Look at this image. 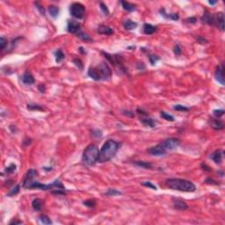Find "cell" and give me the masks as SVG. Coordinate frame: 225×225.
Segmentation results:
<instances>
[{"label":"cell","instance_id":"f6af8a7d","mask_svg":"<svg viewBox=\"0 0 225 225\" xmlns=\"http://www.w3.org/2000/svg\"><path fill=\"white\" fill-rule=\"evenodd\" d=\"M34 5H35L36 8L40 11V12L41 13V15H45V10H44L43 6H41L38 2H35V3H34Z\"/></svg>","mask_w":225,"mask_h":225},{"label":"cell","instance_id":"8d00e7d4","mask_svg":"<svg viewBox=\"0 0 225 225\" xmlns=\"http://www.w3.org/2000/svg\"><path fill=\"white\" fill-rule=\"evenodd\" d=\"M159 59H160L159 56H158L156 55H149V63H151V65H155Z\"/></svg>","mask_w":225,"mask_h":225},{"label":"cell","instance_id":"74e56055","mask_svg":"<svg viewBox=\"0 0 225 225\" xmlns=\"http://www.w3.org/2000/svg\"><path fill=\"white\" fill-rule=\"evenodd\" d=\"M7 40L5 38V37H1L0 38V48H1V50L3 51V50H5L6 49V47H7Z\"/></svg>","mask_w":225,"mask_h":225},{"label":"cell","instance_id":"52a82bcc","mask_svg":"<svg viewBox=\"0 0 225 225\" xmlns=\"http://www.w3.org/2000/svg\"><path fill=\"white\" fill-rule=\"evenodd\" d=\"M180 143V141L178 138H174V137L167 138V139H165V140H164L160 142V144L166 151V152L172 151H174V149H176L179 147Z\"/></svg>","mask_w":225,"mask_h":225},{"label":"cell","instance_id":"f35d334b","mask_svg":"<svg viewBox=\"0 0 225 225\" xmlns=\"http://www.w3.org/2000/svg\"><path fill=\"white\" fill-rule=\"evenodd\" d=\"M213 114L215 118H218L220 119L223 114H224V110L222 109H216V110H214L213 111Z\"/></svg>","mask_w":225,"mask_h":225},{"label":"cell","instance_id":"603a6c76","mask_svg":"<svg viewBox=\"0 0 225 225\" xmlns=\"http://www.w3.org/2000/svg\"><path fill=\"white\" fill-rule=\"evenodd\" d=\"M121 6L123 7V9L127 12H134L136 9V6L134 4H131L129 2H126V1H121Z\"/></svg>","mask_w":225,"mask_h":225},{"label":"cell","instance_id":"11a10c76","mask_svg":"<svg viewBox=\"0 0 225 225\" xmlns=\"http://www.w3.org/2000/svg\"><path fill=\"white\" fill-rule=\"evenodd\" d=\"M208 3H209L210 5H215V4L217 3V1H208Z\"/></svg>","mask_w":225,"mask_h":225},{"label":"cell","instance_id":"7a4b0ae2","mask_svg":"<svg viewBox=\"0 0 225 225\" xmlns=\"http://www.w3.org/2000/svg\"><path fill=\"white\" fill-rule=\"evenodd\" d=\"M88 76L95 81L107 80L112 77V69L107 63H100L97 66L89 68Z\"/></svg>","mask_w":225,"mask_h":225},{"label":"cell","instance_id":"f546056e","mask_svg":"<svg viewBox=\"0 0 225 225\" xmlns=\"http://www.w3.org/2000/svg\"><path fill=\"white\" fill-rule=\"evenodd\" d=\"M28 109L32 110V111H34V110H36V111H43L44 110L43 107L41 106V105H38V104H28Z\"/></svg>","mask_w":225,"mask_h":225},{"label":"cell","instance_id":"1f68e13d","mask_svg":"<svg viewBox=\"0 0 225 225\" xmlns=\"http://www.w3.org/2000/svg\"><path fill=\"white\" fill-rule=\"evenodd\" d=\"M160 116L164 119V120H167V121H174V117L171 115V114H167V113H165V112H164V111H162V112H160Z\"/></svg>","mask_w":225,"mask_h":225},{"label":"cell","instance_id":"816d5d0a","mask_svg":"<svg viewBox=\"0 0 225 225\" xmlns=\"http://www.w3.org/2000/svg\"><path fill=\"white\" fill-rule=\"evenodd\" d=\"M202 167L203 168V170H205V171H211L212 170H211V168L210 167H208L207 164H202Z\"/></svg>","mask_w":225,"mask_h":225},{"label":"cell","instance_id":"8fae6325","mask_svg":"<svg viewBox=\"0 0 225 225\" xmlns=\"http://www.w3.org/2000/svg\"><path fill=\"white\" fill-rule=\"evenodd\" d=\"M67 31L70 34H77L81 31V24L76 20H69L67 24Z\"/></svg>","mask_w":225,"mask_h":225},{"label":"cell","instance_id":"836d02e7","mask_svg":"<svg viewBox=\"0 0 225 225\" xmlns=\"http://www.w3.org/2000/svg\"><path fill=\"white\" fill-rule=\"evenodd\" d=\"M19 190H20V186H19V185H16V186H14V187H13L12 190H10V192L7 193V195H8V196L16 195L17 193H19Z\"/></svg>","mask_w":225,"mask_h":225},{"label":"cell","instance_id":"ac0fdd59","mask_svg":"<svg viewBox=\"0 0 225 225\" xmlns=\"http://www.w3.org/2000/svg\"><path fill=\"white\" fill-rule=\"evenodd\" d=\"M97 32L100 34H106V35H111L114 34L113 28H111L108 26H106V25H99L98 27Z\"/></svg>","mask_w":225,"mask_h":225},{"label":"cell","instance_id":"60d3db41","mask_svg":"<svg viewBox=\"0 0 225 225\" xmlns=\"http://www.w3.org/2000/svg\"><path fill=\"white\" fill-rule=\"evenodd\" d=\"M173 52H174L175 56H180L182 54V49H181V47L179 44L175 45V47L173 48Z\"/></svg>","mask_w":225,"mask_h":225},{"label":"cell","instance_id":"cb8c5ba5","mask_svg":"<svg viewBox=\"0 0 225 225\" xmlns=\"http://www.w3.org/2000/svg\"><path fill=\"white\" fill-rule=\"evenodd\" d=\"M42 205H43L42 200H41L39 198L34 199V201H33V202H32V207H33V208L35 211H41V208H42Z\"/></svg>","mask_w":225,"mask_h":225},{"label":"cell","instance_id":"9c48e42d","mask_svg":"<svg viewBox=\"0 0 225 225\" xmlns=\"http://www.w3.org/2000/svg\"><path fill=\"white\" fill-rule=\"evenodd\" d=\"M213 25L221 31H224V14L222 12H219L213 15Z\"/></svg>","mask_w":225,"mask_h":225},{"label":"cell","instance_id":"30bf717a","mask_svg":"<svg viewBox=\"0 0 225 225\" xmlns=\"http://www.w3.org/2000/svg\"><path fill=\"white\" fill-rule=\"evenodd\" d=\"M148 153L151 156H155V157H161V156H164L167 152L165 149L163 148V146L160 144V142L158 144H157L156 146H153L151 148H149L148 149Z\"/></svg>","mask_w":225,"mask_h":225},{"label":"cell","instance_id":"7402d4cb","mask_svg":"<svg viewBox=\"0 0 225 225\" xmlns=\"http://www.w3.org/2000/svg\"><path fill=\"white\" fill-rule=\"evenodd\" d=\"M202 20L203 23L205 24H208V25H213V15L208 12V11H205L202 17Z\"/></svg>","mask_w":225,"mask_h":225},{"label":"cell","instance_id":"484cf974","mask_svg":"<svg viewBox=\"0 0 225 225\" xmlns=\"http://www.w3.org/2000/svg\"><path fill=\"white\" fill-rule=\"evenodd\" d=\"M134 164L138 167H142L143 169H151L153 166L152 164H151L149 162H145V161H135Z\"/></svg>","mask_w":225,"mask_h":225},{"label":"cell","instance_id":"e0dca14e","mask_svg":"<svg viewBox=\"0 0 225 225\" xmlns=\"http://www.w3.org/2000/svg\"><path fill=\"white\" fill-rule=\"evenodd\" d=\"M210 126L212 129H215V130H222L224 129V125L222 123V121L221 120H219L218 118L215 119H210Z\"/></svg>","mask_w":225,"mask_h":225},{"label":"cell","instance_id":"7dc6e473","mask_svg":"<svg viewBox=\"0 0 225 225\" xmlns=\"http://www.w3.org/2000/svg\"><path fill=\"white\" fill-rule=\"evenodd\" d=\"M197 40H198V41H199L200 43H202V44H206V43H208V41H207L205 38L202 37V36H198V37H197Z\"/></svg>","mask_w":225,"mask_h":225},{"label":"cell","instance_id":"5b68a950","mask_svg":"<svg viewBox=\"0 0 225 225\" xmlns=\"http://www.w3.org/2000/svg\"><path fill=\"white\" fill-rule=\"evenodd\" d=\"M99 151L97 145L90 144L84 151L82 156V162L86 165H93L98 162Z\"/></svg>","mask_w":225,"mask_h":225},{"label":"cell","instance_id":"c3c4849f","mask_svg":"<svg viewBox=\"0 0 225 225\" xmlns=\"http://www.w3.org/2000/svg\"><path fill=\"white\" fill-rule=\"evenodd\" d=\"M21 223H23L21 221H17V220H12V221H11L10 222H9V225H16V224H21Z\"/></svg>","mask_w":225,"mask_h":225},{"label":"cell","instance_id":"f1b7e54d","mask_svg":"<svg viewBox=\"0 0 225 225\" xmlns=\"http://www.w3.org/2000/svg\"><path fill=\"white\" fill-rule=\"evenodd\" d=\"M40 222L43 224H46V225H48V224H52L53 222L51 221V219L49 218L47 215H41L40 216Z\"/></svg>","mask_w":225,"mask_h":225},{"label":"cell","instance_id":"83f0119b","mask_svg":"<svg viewBox=\"0 0 225 225\" xmlns=\"http://www.w3.org/2000/svg\"><path fill=\"white\" fill-rule=\"evenodd\" d=\"M55 56H56V63H61L63 59H64V54H63V52L61 50V49H58V50H56V53H55Z\"/></svg>","mask_w":225,"mask_h":225},{"label":"cell","instance_id":"db71d44e","mask_svg":"<svg viewBox=\"0 0 225 225\" xmlns=\"http://www.w3.org/2000/svg\"><path fill=\"white\" fill-rule=\"evenodd\" d=\"M84 49H85L84 47H79V51H80L82 54H86V51H85V50H84Z\"/></svg>","mask_w":225,"mask_h":225},{"label":"cell","instance_id":"7bdbcfd3","mask_svg":"<svg viewBox=\"0 0 225 225\" xmlns=\"http://www.w3.org/2000/svg\"><path fill=\"white\" fill-rule=\"evenodd\" d=\"M100 9H101L102 12L104 13V15H106V16L109 15V10H108L107 6L104 3H102V2L100 3Z\"/></svg>","mask_w":225,"mask_h":225},{"label":"cell","instance_id":"ba28073f","mask_svg":"<svg viewBox=\"0 0 225 225\" xmlns=\"http://www.w3.org/2000/svg\"><path fill=\"white\" fill-rule=\"evenodd\" d=\"M37 171L34 169H30L29 171H27L26 175H25L24 177V180H23V182H22V186L24 188H27L28 189L29 186L34 181L35 178L37 177Z\"/></svg>","mask_w":225,"mask_h":225},{"label":"cell","instance_id":"d6986e66","mask_svg":"<svg viewBox=\"0 0 225 225\" xmlns=\"http://www.w3.org/2000/svg\"><path fill=\"white\" fill-rule=\"evenodd\" d=\"M142 29H143V33L145 34L151 35V34H153L157 31V27L153 26V25H151V24L145 23L143 25V27H142Z\"/></svg>","mask_w":225,"mask_h":225},{"label":"cell","instance_id":"f907efd6","mask_svg":"<svg viewBox=\"0 0 225 225\" xmlns=\"http://www.w3.org/2000/svg\"><path fill=\"white\" fill-rule=\"evenodd\" d=\"M189 23H192V24H194V23H196V21H197V19H196V18H194V17H192V18H189V19H186Z\"/></svg>","mask_w":225,"mask_h":225},{"label":"cell","instance_id":"d4e9b609","mask_svg":"<svg viewBox=\"0 0 225 225\" xmlns=\"http://www.w3.org/2000/svg\"><path fill=\"white\" fill-rule=\"evenodd\" d=\"M48 12L52 18H57L60 12V9L56 6H50L48 7Z\"/></svg>","mask_w":225,"mask_h":225},{"label":"cell","instance_id":"7c38bea8","mask_svg":"<svg viewBox=\"0 0 225 225\" xmlns=\"http://www.w3.org/2000/svg\"><path fill=\"white\" fill-rule=\"evenodd\" d=\"M215 78L218 83H220L222 85H225V80H224V65L223 63H221L217 66L216 70L215 72Z\"/></svg>","mask_w":225,"mask_h":225},{"label":"cell","instance_id":"44dd1931","mask_svg":"<svg viewBox=\"0 0 225 225\" xmlns=\"http://www.w3.org/2000/svg\"><path fill=\"white\" fill-rule=\"evenodd\" d=\"M159 12H160L161 15L163 17H164L165 19H171V20H178L180 19V16H179L178 13H167L164 8L160 9Z\"/></svg>","mask_w":225,"mask_h":225},{"label":"cell","instance_id":"6da1fadb","mask_svg":"<svg viewBox=\"0 0 225 225\" xmlns=\"http://www.w3.org/2000/svg\"><path fill=\"white\" fill-rule=\"evenodd\" d=\"M120 147V142H118L114 140H112V139L107 140L103 144L100 151H99L98 162V163H106V162L110 161L113 158H114V156L116 155V153L119 151Z\"/></svg>","mask_w":225,"mask_h":225},{"label":"cell","instance_id":"2e32d148","mask_svg":"<svg viewBox=\"0 0 225 225\" xmlns=\"http://www.w3.org/2000/svg\"><path fill=\"white\" fill-rule=\"evenodd\" d=\"M223 154H224L223 151H222V149H217V151H215L214 153L211 154L210 158L215 164H221L222 161V158H223Z\"/></svg>","mask_w":225,"mask_h":225},{"label":"cell","instance_id":"f5cc1de1","mask_svg":"<svg viewBox=\"0 0 225 225\" xmlns=\"http://www.w3.org/2000/svg\"><path fill=\"white\" fill-rule=\"evenodd\" d=\"M38 89L40 90V92H45V90H46V88H45V85H39V87H38Z\"/></svg>","mask_w":225,"mask_h":225},{"label":"cell","instance_id":"681fc988","mask_svg":"<svg viewBox=\"0 0 225 225\" xmlns=\"http://www.w3.org/2000/svg\"><path fill=\"white\" fill-rule=\"evenodd\" d=\"M206 183H208V184H214V185H218L216 181H215L214 180H212V179H210V178L207 179V180H206Z\"/></svg>","mask_w":225,"mask_h":225},{"label":"cell","instance_id":"d590c367","mask_svg":"<svg viewBox=\"0 0 225 225\" xmlns=\"http://www.w3.org/2000/svg\"><path fill=\"white\" fill-rule=\"evenodd\" d=\"M173 109L176 111H180V112H187L189 111V108L187 107H185L183 105H175L173 107Z\"/></svg>","mask_w":225,"mask_h":225},{"label":"cell","instance_id":"ee69618b","mask_svg":"<svg viewBox=\"0 0 225 225\" xmlns=\"http://www.w3.org/2000/svg\"><path fill=\"white\" fill-rule=\"evenodd\" d=\"M92 136H93L96 137V138L101 137V136H102V131H101V130H98V129L92 130Z\"/></svg>","mask_w":225,"mask_h":225},{"label":"cell","instance_id":"4fadbf2b","mask_svg":"<svg viewBox=\"0 0 225 225\" xmlns=\"http://www.w3.org/2000/svg\"><path fill=\"white\" fill-rule=\"evenodd\" d=\"M172 202H173V207H174V208L177 209V210L182 211V210H186V209L188 208L187 204H186L184 201H182V200L172 198Z\"/></svg>","mask_w":225,"mask_h":225},{"label":"cell","instance_id":"bcb514c9","mask_svg":"<svg viewBox=\"0 0 225 225\" xmlns=\"http://www.w3.org/2000/svg\"><path fill=\"white\" fill-rule=\"evenodd\" d=\"M121 112H122V114H123L124 115H126V116H129V117H134V116H135V114H134L133 112H131V111L122 110Z\"/></svg>","mask_w":225,"mask_h":225},{"label":"cell","instance_id":"e575fe53","mask_svg":"<svg viewBox=\"0 0 225 225\" xmlns=\"http://www.w3.org/2000/svg\"><path fill=\"white\" fill-rule=\"evenodd\" d=\"M141 184H142V186H143L145 187L151 188L153 190H158V187L153 183H151V181H142V182H141Z\"/></svg>","mask_w":225,"mask_h":225},{"label":"cell","instance_id":"9a60e30c","mask_svg":"<svg viewBox=\"0 0 225 225\" xmlns=\"http://www.w3.org/2000/svg\"><path fill=\"white\" fill-rule=\"evenodd\" d=\"M22 82L24 85H31L33 84H34L35 80H34V78L33 77V75L28 70L24 73V75L22 76Z\"/></svg>","mask_w":225,"mask_h":225},{"label":"cell","instance_id":"4316f807","mask_svg":"<svg viewBox=\"0 0 225 225\" xmlns=\"http://www.w3.org/2000/svg\"><path fill=\"white\" fill-rule=\"evenodd\" d=\"M76 35H77L79 39H81L82 41H86V42H92V38L90 37V35H88L86 33H85V32H83V31L78 32Z\"/></svg>","mask_w":225,"mask_h":225},{"label":"cell","instance_id":"3957f363","mask_svg":"<svg viewBox=\"0 0 225 225\" xmlns=\"http://www.w3.org/2000/svg\"><path fill=\"white\" fill-rule=\"evenodd\" d=\"M165 186L171 189L185 193H193L196 190V186L193 182L183 179H167Z\"/></svg>","mask_w":225,"mask_h":225},{"label":"cell","instance_id":"4dcf8cb0","mask_svg":"<svg viewBox=\"0 0 225 225\" xmlns=\"http://www.w3.org/2000/svg\"><path fill=\"white\" fill-rule=\"evenodd\" d=\"M106 195H108V196H116V195H120L121 194V192H120L119 190L117 189H114V188H109L106 193H105Z\"/></svg>","mask_w":225,"mask_h":225},{"label":"cell","instance_id":"d6a6232c","mask_svg":"<svg viewBox=\"0 0 225 225\" xmlns=\"http://www.w3.org/2000/svg\"><path fill=\"white\" fill-rule=\"evenodd\" d=\"M16 169H17L16 164H11L8 167L6 168L5 171H6V173H7V174H12V173H13V172L16 171Z\"/></svg>","mask_w":225,"mask_h":225},{"label":"cell","instance_id":"5bb4252c","mask_svg":"<svg viewBox=\"0 0 225 225\" xmlns=\"http://www.w3.org/2000/svg\"><path fill=\"white\" fill-rule=\"evenodd\" d=\"M140 121L144 125V126H146V127L155 128V127L157 126V121H156L154 119H152V118H151V117H149L148 115H144V117L142 116V117L140 118Z\"/></svg>","mask_w":225,"mask_h":225},{"label":"cell","instance_id":"8992f818","mask_svg":"<svg viewBox=\"0 0 225 225\" xmlns=\"http://www.w3.org/2000/svg\"><path fill=\"white\" fill-rule=\"evenodd\" d=\"M69 13L75 19H82L85 15V7L80 3H73L69 6Z\"/></svg>","mask_w":225,"mask_h":225},{"label":"cell","instance_id":"ffe728a7","mask_svg":"<svg viewBox=\"0 0 225 225\" xmlns=\"http://www.w3.org/2000/svg\"><path fill=\"white\" fill-rule=\"evenodd\" d=\"M137 26H138V24H137L136 22L131 20V19H126L125 21H123V27H124V28L127 29V30H129V31L136 29V28H137Z\"/></svg>","mask_w":225,"mask_h":225},{"label":"cell","instance_id":"277c9868","mask_svg":"<svg viewBox=\"0 0 225 225\" xmlns=\"http://www.w3.org/2000/svg\"><path fill=\"white\" fill-rule=\"evenodd\" d=\"M28 189H41L43 191H50L52 193H55V194H65L66 193L64 186L58 180H55L54 182H52L50 184H47V185L34 180L29 186Z\"/></svg>","mask_w":225,"mask_h":225},{"label":"cell","instance_id":"ab89813d","mask_svg":"<svg viewBox=\"0 0 225 225\" xmlns=\"http://www.w3.org/2000/svg\"><path fill=\"white\" fill-rule=\"evenodd\" d=\"M73 63H74V64L76 65L79 69H83V67H84L83 62H82L79 58H75V59L73 60Z\"/></svg>","mask_w":225,"mask_h":225},{"label":"cell","instance_id":"b9f144b4","mask_svg":"<svg viewBox=\"0 0 225 225\" xmlns=\"http://www.w3.org/2000/svg\"><path fill=\"white\" fill-rule=\"evenodd\" d=\"M84 205L88 208H94L96 206V202L93 200H87V201L84 202Z\"/></svg>","mask_w":225,"mask_h":225}]
</instances>
